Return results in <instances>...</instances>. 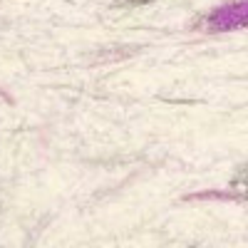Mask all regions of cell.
Returning <instances> with one entry per match:
<instances>
[{
  "mask_svg": "<svg viewBox=\"0 0 248 248\" xmlns=\"http://www.w3.org/2000/svg\"><path fill=\"white\" fill-rule=\"evenodd\" d=\"M233 186L238 189V196L248 199V167H243V169L236 174V181H233Z\"/></svg>",
  "mask_w": 248,
  "mask_h": 248,
  "instance_id": "obj_1",
  "label": "cell"
},
{
  "mask_svg": "<svg viewBox=\"0 0 248 248\" xmlns=\"http://www.w3.org/2000/svg\"><path fill=\"white\" fill-rule=\"evenodd\" d=\"M119 5H129V8H137V5H149L154 0H117Z\"/></svg>",
  "mask_w": 248,
  "mask_h": 248,
  "instance_id": "obj_2",
  "label": "cell"
}]
</instances>
